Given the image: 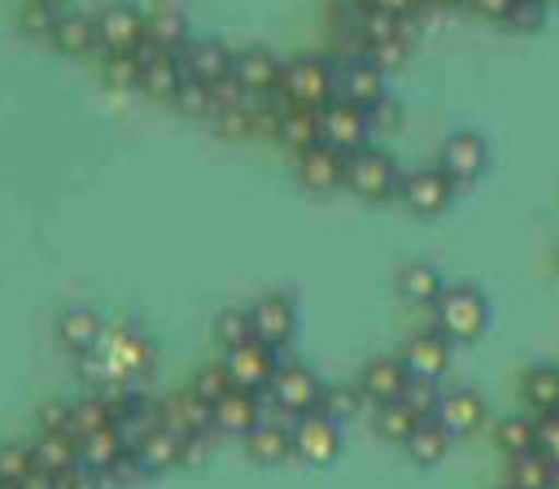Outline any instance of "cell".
Listing matches in <instances>:
<instances>
[{"label":"cell","instance_id":"cell-1","mask_svg":"<svg viewBox=\"0 0 559 489\" xmlns=\"http://www.w3.org/2000/svg\"><path fill=\"white\" fill-rule=\"evenodd\" d=\"M432 327L450 345L476 341L489 327V301H485V293L476 284H445L441 297L432 301Z\"/></svg>","mask_w":559,"mask_h":489},{"label":"cell","instance_id":"cell-2","mask_svg":"<svg viewBox=\"0 0 559 489\" xmlns=\"http://www.w3.org/2000/svg\"><path fill=\"white\" fill-rule=\"evenodd\" d=\"M280 92H284L293 105L319 109V105H328V100L336 96V65L323 61V57H310V52L288 57L284 70H280Z\"/></svg>","mask_w":559,"mask_h":489},{"label":"cell","instance_id":"cell-3","mask_svg":"<svg viewBox=\"0 0 559 489\" xmlns=\"http://www.w3.org/2000/svg\"><path fill=\"white\" fill-rule=\"evenodd\" d=\"M397 179H402V170H397V162H393L384 148L362 144V148H354V153L345 157V188H349L354 196H362V201H384V196H393V192H397Z\"/></svg>","mask_w":559,"mask_h":489},{"label":"cell","instance_id":"cell-4","mask_svg":"<svg viewBox=\"0 0 559 489\" xmlns=\"http://www.w3.org/2000/svg\"><path fill=\"white\" fill-rule=\"evenodd\" d=\"M393 196H397L411 214L437 218V214H445L450 201H454V179H450L441 166H415V170H402Z\"/></svg>","mask_w":559,"mask_h":489},{"label":"cell","instance_id":"cell-5","mask_svg":"<svg viewBox=\"0 0 559 489\" xmlns=\"http://www.w3.org/2000/svg\"><path fill=\"white\" fill-rule=\"evenodd\" d=\"M319 140L341 148L345 157L354 148H362L371 140V122H367V109L345 100V96H332L328 105H319Z\"/></svg>","mask_w":559,"mask_h":489},{"label":"cell","instance_id":"cell-6","mask_svg":"<svg viewBox=\"0 0 559 489\" xmlns=\"http://www.w3.org/2000/svg\"><path fill=\"white\" fill-rule=\"evenodd\" d=\"M437 166L454 179V188L476 183V179L489 170V144H485V135H476V131H454V135H445L441 148H437Z\"/></svg>","mask_w":559,"mask_h":489},{"label":"cell","instance_id":"cell-7","mask_svg":"<svg viewBox=\"0 0 559 489\" xmlns=\"http://www.w3.org/2000/svg\"><path fill=\"white\" fill-rule=\"evenodd\" d=\"M266 393H271V406L288 410V415H306V410H319L323 380L301 362H284V367H275Z\"/></svg>","mask_w":559,"mask_h":489},{"label":"cell","instance_id":"cell-8","mask_svg":"<svg viewBox=\"0 0 559 489\" xmlns=\"http://www.w3.org/2000/svg\"><path fill=\"white\" fill-rule=\"evenodd\" d=\"M293 454L310 467H328L341 454V424L328 419L323 410H306L293 424Z\"/></svg>","mask_w":559,"mask_h":489},{"label":"cell","instance_id":"cell-9","mask_svg":"<svg viewBox=\"0 0 559 489\" xmlns=\"http://www.w3.org/2000/svg\"><path fill=\"white\" fill-rule=\"evenodd\" d=\"M249 323H253V341H262L266 349H284L297 332V306L284 293H266L249 306Z\"/></svg>","mask_w":559,"mask_h":489},{"label":"cell","instance_id":"cell-10","mask_svg":"<svg viewBox=\"0 0 559 489\" xmlns=\"http://www.w3.org/2000/svg\"><path fill=\"white\" fill-rule=\"evenodd\" d=\"M223 367H227V375H231L236 389L266 393V384L275 375V349H266L262 341H245V345H231L223 354Z\"/></svg>","mask_w":559,"mask_h":489},{"label":"cell","instance_id":"cell-11","mask_svg":"<svg viewBox=\"0 0 559 489\" xmlns=\"http://www.w3.org/2000/svg\"><path fill=\"white\" fill-rule=\"evenodd\" d=\"M140 92L153 96V100H170L175 87L183 83V65H179V52L170 48H157V44H140Z\"/></svg>","mask_w":559,"mask_h":489},{"label":"cell","instance_id":"cell-12","mask_svg":"<svg viewBox=\"0 0 559 489\" xmlns=\"http://www.w3.org/2000/svg\"><path fill=\"white\" fill-rule=\"evenodd\" d=\"M450 341L432 327V332H415V336H406V345H402V367L411 371V375H419V380H441L445 371H450Z\"/></svg>","mask_w":559,"mask_h":489},{"label":"cell","instance_id":"cell-13","mask_svg":"<svg viewBox=\"0 0 559 489\" xmlns=\"http://www.w3.org/2000/svg\"><path fill=\"white\" fill-rule=\"evenodd\" d=\"M437 419L450 428V437H472V432L485 424V397H480L472 384L441 389V397H437Z\"/></svg>","mask_w":559,"mask_h":489},{"label":"cell","instance_id":"cell-14","mask_svg":"<svg viewBox=\"0 0 559 489\" xmlns=\"http://www.w3.org/2000/svg\"><path fill=\"white\" fill-rule=\"evenodd\" d=\"M280 70L284 61L271 52V48H240L231 52V79L249 92V96H266L280 87Z\"/></svg>","mask_w":559,"mask_h":489},{"label":"cell","instance_id":"cell-15","mask_svg":"<svg viewBox=\"0 0 559 489\" xmlns=\"http://www.w3.org/2000/svg\"><path fill=\"white\" fill-rule=\"evenodd\" d=\"M297 175L310 192H336L345 188V153L319 140L306 153H297Z\"/></svg>","mask_w":559,"mask_h":489},{"label":"cell","instance_id":"cell-16","mask_svg":"<svg viewBox=\"0 0 559 489\" xmlns=\"http://www.w3.org/2000/svg\"><path fill=\"white\" fill-rule=\"evenodd\" d=\"M157 406H162V428H170L179 441H192V437H210L214 432L210 406L192 389H183V393H175V397H166Z\"/></svg>","mask_w":559,"mask_h":489},{"label":"cell","instance_id":"cell-17","mask_svg":"<svg viewBox=\"0 0 559 489\" xmlns=\"http://www.w3.org/2000/svg\"><path fill=\"white\" fill-rule=\"evenodd\" d=\"M96 35L105 52H135L144 44V13L131 4H109L96 17Z\"/></svg>","mask_w":559,"mask_h":489},{"label":"cell","instance_id":"cell-18","mask_svg":"<svg viewBox=\"0 0 559 489\" xmlns=\"http://www.w3.org/2000/svg\"><path fill=\"white\" fill-rule=\"evenodd\" d=\"M406 380L411 371L402 367V358H371L362 371H358V393L367 397V406H384V402H397L406 393Z\"/></svg>","mask_w":559,"mask_h":489},{"label":"cell","instance_id":"cell-19","mask_svg":"<svg viewBox=\"0 0 559 489\" xmlns=\"http://www.w3.org/2000/svg\"><path fill=\"white\" fill-rule=\"evenodd\" d=\"M179 65L188 79H201V83H218L231 74V48L218 44V39H183L179 48Z\"/></svg>","mask_w":559,"mask_h":489},{"label":"cell","instance_id":"cell-20","mask_svg":"<svg viewBox=\"0 0 559 489\" xmlns=\"http://www.w3.org/2000/svg\"><path fill=\"white\" fill-rule=\"evenodd\" d=\"M336 96L371 109L380 96H384V70L367 57H354V61H341L336 65Z\"/></svg>","mask_w":559,"mask_h":489},{"label":"cell","instance_id":"cell-21","mask_svg":"<svg viewBox=\"0 0 559 489\" xmlns=\"http://www.w3.org/2000/svg\"><path fill=\"white\" fill-rule=\"evenodd\" d=\"M210 419H214V432L245 437V432L262 419V393H253V389H231L227 397H218V402L210 406Z\"/></svg>","mask_w":559,"mask_h":489},{"label":"cell","instance_id":"cell-22","mask_svg":"<svg viewBox=\"0 0 559 489\" xmlns=\"http://www.w3.org/2000/svg\"><path fill=\"white\" fill-rule=\"evenodd\" d=\"M100 332H105V323H100V314L92 306H66L57 314V345L66 354H74V358L87 354L100 341Z\"/></svg>","mask_w":559,"mask_h":489},{"label":"cell","instance_id":"cell-23","mask_svg":"<svg viewBox=\"0 0 559 489\" xmlns=\"http://www.w3.org/2000/svg\"><path fill=\"white\" fill-rule=\"evenodd\" d=\"M48 44H52L57 52H66V57H83V52L100 48L96 17H92V13H79V9H61V17H57Z\"/></svg>","mask_w":559,"mask_h":489},{"label":"cell","instance_id":"cell-24","mask_svg":"<svg viewBox=\"0 0 559 489\" xmlns=\"http://www.w3.org/2000/svg\"><path fill=\"white\" fill-rule=\"evenodd\" d=\"M275 140H280L284 148H293V153H306L310 144H319V109L284 100L280 122H275Z\"/></svg>","mask_w":559,"mask_h":489},{"label":"cell","instance_id":"cell-25","mask_svg":"<svg viewBox=\"0 0 559 489\" xmlns=\"http://www.w3.org/2000/svg\"><path fill=\"white\" fill-rule=\"evenodd\" d=\"M393 288H397V297H402L406 306H432V301L441 297L445 279H441V271H437L432 262H406V266L393 275Z\"/></svg>","mask_w":559,"mask_h":489},{"label":"cell","instance_id":"cell-26","mask_svg":"<svg viewBox=\"0 0 559 489\" xmlns=\"http://www.w3.org/2000/svg\"><path fill=\"white\" fill-rule=\"evenodd\" d=\"M450 428L437 419V415H428V419H419L415 424V432L402 441V450L411 454V463H424V467H432V463H441L445 454H450Z\"/></svg>","mask_w":559,"mask_h":489},{"label":"cell","instance_id":"cell-27","mask_svg":"<svg viewBox=\"0 0 559 489\" xmlns=\"http://www.w3.org/2000/svg\"><path fill=\"white\" fill-rule=\"evenodd\" d=\"M31 454H35V467L39 472L61 476V472H70L79 463V437L74 432H35Z\"/></svg>","mask_w":559,"mask_h":489},{"label":"cell","instance_id":"cell-28","mask_svg":"<svg viewBox=\"0 0 559 489\" xmlns=\"http://www.w3.org/2000/svg\"><path fill=\"white\" fill-rule=\"evenodd\" d=\"M131 454H135V463H140V476H157V472L183 463V441H179L170 428H157V432H148Z\"/></svg>","mask_w":559,"mask_h":489},{"label":"cell","instance_id":"cell-29","mask_svg":"<svg viewBox=\"0 0 559 489\" xmlns=\"http://www.w3.org/2000/svg\"><path fill=\"white\" fill-rule=\"evenodd\" d=\"M520 397H524V406H528L533 415L559 410V367H550V362L528 367V371L520 375Z\"/></svg>","mask_w":559,"mask_h":489},{"label":"cell","instance_id":"cell-30","mask_svg":"<svg viewBox=\"0 0 559 489\" xmlns=\"http://www.w3.org/2000/svg\"><path fill=\"white\" fill-rule=\"evenodd\" d=\"M183 39H188V26H183V13L175 4H157L153 13H144V44H157V48L179 52Z\"/></svg>","mask_w":559,"mask_h":489},{"label":"cell","instance_id":"cell-31","mask_svg":"<svg viewBox=\"0 0 559 489\" xmlns=\"http://www.w3.org/2000/svg\"><path fill=\"white\" fill-rule=\"evenodd\" d=\"M122 450H127V445H122V437H118V428H114V424L92 428V432H83V437H79V463H83V467H92V472H105Z\"/></svg>","mask_w":559,"mask_h":489},{"label":"cell","instance_id":"cell-32","mask_svg":"<svg viewBox=\"0 0 559 489\" xmlns=\"http://www.w3.org/2000/svg\"><path fill=\"white\" fill-rule=\"evenodd\" d=\"M507 463H511L507 480H511L515 489H555V463H550L542 450H524V454H511Z\"/></svg>","mask_w":559,"mask_h":489},{"label":"cell","instance_id":"cell-33","mask_svg":"<svg viewBox=\"0 0 559 489\" xmlns=\"http://www.w3.org/2000/svg\"><path fill=\"white\" fill-rule=\"evenodd\" d=\"M100 83L109 92H140V52H105Z\"/></svg>","mask_w":559,"mask_h":489},{"label":"cell","instance_id":"cell-34","mask_svg":"<svg viewBox=\"0 0 559 489\" xmlns=\"http://www.w3.org/2000/svg\"><path fill=\"white\" fill-rule=\"evenodd\" d=\"M493 437H498V450H502L507 458H511V454H524V450H537V419H528V415H507V419H498Z\"/></svg>","mask_w":559,"mask_h":489},{"label":"cell","instance_id":"cell-35","mask_svg":"<svg viewBox=\"0 0 559 489\" xmlns=\"http://www.w3.org/2000/svg\"><path fill=\"white\" fill-rule=\"evenodd\" d=\"M415 424H419V415L397 397V402H384V406H376V432L384 437V441H406L411 432H415Z\"/></svg>","mask_w":559,"mask_h":489},{"label":"cell","instance_id":"cell-36","mask_svg":"<svg viewBox=\"0 0 559 489\" xmlns=\"http://www.w3.org/2000/svg\"><path fill=\"white\" fill-rule=\"evenodd\" d=\"M367 406V397L358 393V384H323V397H319V410L328 415V419H336V424H345V419H354L358 410Z\"/></svg>","mask_w":559,"mask_h":489},{"label":"cell","instance_id":"cell-37","mask_svg":"<svg viewBox=\"0 0 559 489\" xmlns=\"http://www.w3.org/2000/svg\"><path fill=\"white\" fill-rule=\"evenodd\" d=\"M214 341H218L223 349H231V345H245V341H253L249 306H227V310H218V319H214Z\"/></svg>","mask_w":559,"mask_h":489},{"label":"cell","instance_id":"cell-38","mask_svg":"<svg viewBox=\"0 0 559 489\" xmlns=\"http://www.w3.org/2000/svg\"><path fill=\"white\" fill-rule=\"evenodd\" d=\"M170 105H175L179 114H188V118H210V109H214V92H210V83L183 74V83L175 87Z\"/></svg>","mask_w":559,"mask_h":489},{"label":"cell","instance_id":"cell-39","mask_svg":"<svg viewBox=\"0 0 559 489\" xmlns=\"http://www.w3.org/2000/svg\"><path fill=\"white\" fill-rule=\"evenodd\" d=\"M105 424H114V419H109V393H105V397L92 393V397H83V402L70 406V432H74V437H83V432H92V428H105Z\"/></svg>","mask_w":559,"mask_h":489},{"label":"cell","instance_id":"cell-40","mask_svg":"<svg viewBox=\"0 0 559 489\" xmlns=\"http://www.w3.org/2000/svg\"><path fill=\"white\" fill-rule=\"evenodd\" d=\"M205 406H214L218 397H227L236 384H231V375H227V367L223 362H214V367H201L197 375H192V384H188Z\"/></svg>","mask_w":559,"mask_h":489},{"label":"cell","instance_id":"cell-41","mask_svg":"<svg viewBox=\"0 0 559 489\" xmlns=\"http://www.w3.org/2000/svg\"><path fill=\"white\" fill-rule=\"evenodd\" d=\"M57 17H61V9L48 4V0H26L22 13H17V22H22V31H26L31 39H48L52 26H57Z\"/></svg>","mask_w":559,"mask_h":489},{"label":"cell","instance_id":"cell-42","mask_svg":"<svg viewBox=\"0 0 559 489\" xmlns=\"http://www.w3.org/2000/svg\"><path fill=\"white\" fill-rule=\"evenodd\" d=\"M437 397H441L437 380H419V375H411V380H406V393H402V402H406V406H411L419 419L437 415Z\"/></svg>","mask_w":559,"mask_h":489},{"label":"cell","instance_id":"cell-43","mask_svg":"<svg viewBox=\"0 0 559 489\" xmlns=\"http://www.w3.org/2000/svg\"><path fill=\"white\" fill-rule=\"evenodd\" d=\"M31 472H35L31 441H26V445H4V450H0V480H26Z\"/></svg>","mask_w":559,"mask_h":489},{"label":"cell","instance_id":"cell-44","mask_svg":"<svg viewBox=\"0 0 559 489\" xmlns=\"http://www.w3.org/2000/svg\"><path fill=\"white\" fill-rule=\"evenodd\" d=\"M546 9L550 4H542V0H515L511 13L502 17V26H511V31H537L546 22Z\"/></svg>","mask_w":559,"mask_h":489},{"label":"cell","instance_id":"cell-45","mask_svg":"<svg viewBox=\"0 0 559 489\" xmlns=\"http://www.w3.org/2000/svg\"><path fill=\"white\" fill-rule=\"evenodd\" d=\"M537 450H542L550 463H559V410L537 415Z\"/></svg>","mask_w":559,"mask_h":489},{"label":"cell","instance_id":"cell-46","mask_svg":"<svg viewBox=\"0 0 559 489\" xmlns=\"http://www.w3.org/2000/svg\"><path fill=\"white\" fill-rule=\"evenodd\" d=\"M367 122H371V131H393V127L402 122V114H397V105H393L389 96H380V100L367 109Z\"/></svg>","mask_w":559,"mask_h":489},{"label":"cell","instance_id":"cell-47","mask_svg":"<svg viewBox=\"0 0 559 489\" xmlns=\"http://www.w3.org/2000/svg\"><path fill=\"white\" fill-rule=\"evenodd\" d=\"M39 432H70V406L66 402H48L39 410Z\"/></svg>","mask_w":559,"mask_h":489},{"label":"cell","instance_id":"cell-48","mask_svg":"<svg viewBox=\"0 0 559 489\" xmlns=\"http://www.w3.org/2000/svg\"><path fill=\"white\" fill-rule=\"evenodd\" d=\"M511 4H515V0H467V9H472L476 17H489V22H502V17L511 13Z\"/></svg>","mask_w":559,"mask_h":489},{"label":"cell","instance_id":"cell-49","mask_svg":"<svg viewBox=\"0 0 559 489\" xmlns=\"http://www.w3.org/2000/svg\"><path fill=\"white\" fill-rule=\"evenodd\" d=\"M362 4H376V9H389L402 17H415V9H419V0H362Z\"/></svg>","mask_w":559,"mask_h":489},{"label":"cell","instance_id":"cell-50","mask_svg":"<svg viewBox=\"0 0 559 489\" xmlns=\"http://www.w3.org/2000/svg\"><path fill=\"white\" fill-rule=\"evenodd\" d=\"M419 4H432V9H459V4H467V0H419Z\"/></svg>","mask_w":559,"mask_h":489},{"label":"cell","instance_id":"cell-51","mask_svg":"<svg viewBox=\"0 0 559 489\" xmlns=\"http://www.w3.org/2000/svg\"><path fill=\"white\" fill-rule=\"evenodd\" d=\"M48 4H57V9H70V4H74V0H48Z\"/></svg>","mask_w":559,"mask_h":489},{"label":"cell","instance_id":"cell-52","mask_svg":"<svg viewBox=\"0 0 559 489\" xmlns=\"http://www.w3.org/2000/svg\"><path fill=\"white\" fill-rule=\"evenodd\" d=\"M555 489H559V463H555Z\"/></svg>","mask_w":559,"mask_h":489},{"label":"cell","instance_id":"cell-53","mask_svg":"<svg viewBox=\"0 0 559 489\" xmlns=\"http://www.w3.org/2000/svg\"><path fill=\"white\" fill-rule=\"evenodd\" d=\"M498 489H515V485H511V480H507V485H498Z\"/></svg>","mask_w":559,"mask_h":489},{"label":"cell","instance_id":"cell-54","mask_svg":"<svg viewBox=\"0 0 559 489\" xmlns=\"http://www.w3.org/2000/svg\"><path fill=\"white\" fill-rule=\"evenodd\" d=\"M542 4H555V0H542Z\"/></svg>","mask_w":559,"mask_h":489}]
</instances>
